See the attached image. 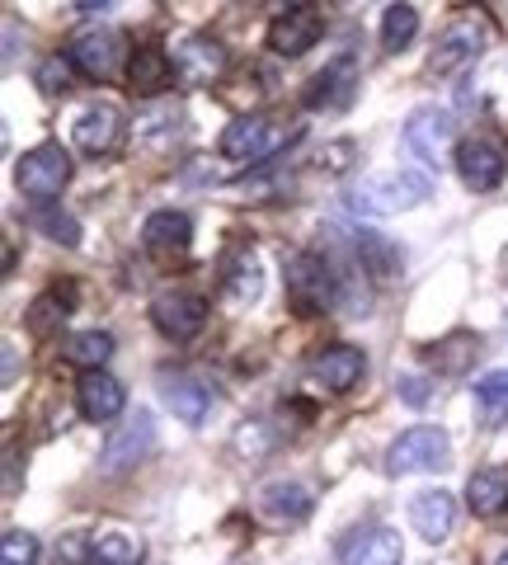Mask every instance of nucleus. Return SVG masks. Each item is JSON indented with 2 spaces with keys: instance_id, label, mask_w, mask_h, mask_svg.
I'll return each mask as SVG.
<instances>
[{
  "instance_id": "obj_1",
  "label": "nucleus",
  "mask_w": 508,
  "mask_h": 565,
  "mask_svg": "<svg viewBox=\"0 0 508 565\" xmlns=\"http://www.w3.org/2000/svg\"><path fill=\"white\" fill-rule=\"evenodd\" d=\"M433 193V180L424 170H377L348 193L354 212H367V217H396V212L419 207Z\"/></svg>"
},
{
  "instance_id": "obj_2",
  "label": "nucleus",
  "mask_w": 508,
  "mask_h": 565,
  "mask_svg": "<svg viewBox=\"0 0 508 565\" xmlns=\"http://www.w3.org/2000/svg\"><path fill=\"white\" fill-rule=\"evenodd\" d=\"M489 43H495V20L485 10H457L443 24V33H437V43L429 52V71L433 76H452V71L476 62Z\"/></svg>"
},
{
  "instance_id": "obj_3",
  "label": "nucleus",
  "mask_w": 508,
  "mask_h": 565,
  "mask_svg": "<svg viewBox=\"0 0 508 565\" xmlns=\"http://www.w3.org/2000/svg\"><path fill=\"white\" fill-rule=\"evenodd\" d=\"M452 457V444L443 429H433V424H419V429H406L391 444L387 452V471L391 476H410V471H443Z\"/></svg>"
},
{
  "instance_id": "obj_4",
  "label": "nucleus",
  "mask_w": 508,
  "mask_h": 565,
  "mask_svg": "<svg viewBox=\"0 0 508 565\" xmlns=\"http://www.w3.org/2000/svg\"><path fill=\"white\" fill-rule=\"evenodd\" d=\"M72 180V156H66L62 147H33L20 166H14V184H20L24 199L33 203H52L62 193V184Z\"/></svg>"
},
{
  "instance_id": "obj_5",
  "label": "nucleus",
  "mask_w": 508,
  "mask_h": 565,
  "mask_svg": "<svg viewBox=\"0 0 508 565\" xmlns=\"http://www.w3.org/2000/svg\"><path fill=\"white\" fill-rule=\"evenodd\" d=\"M288 292H292V302H296V311H329L335 307V274H329V264L321 259V255H311V250H302V255H292L288 259Z\"/></svg>"
},
{
  "instance_id": "obj_6",
  "label": "nucleus",
  "mask_w": 508,
  "mask_h": 565,
  "mask_svg": "<svg viewBox=\"0 0 508 565\" xmlns=\"http://www.w3.org/2000/svg\"><path fill=\"white\" fill-rule=\"evenodd\" d=\"M155 448V415L151 411H137L118 424V429L109 434V444H104V457L99 467L118 476V471H132L137 462H147V452Z\"/></svg>"
},
{
  "instance_id": "obj_7",
  "label": "nucleus",
  "mask_w": 508,
  "mask_h": 565,
  "mask_svg": "<svg viewBox=\"0 0 508 565\" xmlns=\"http://www.w3.org/2000/svg\"><path fill=\"white\" fill-rule=\"evenodd\" d=\"M452 141H457V118H452L447 109H419V114H410V122H406V147L424 166L443 161V156L452 151Z\"/></svg>"
},
{
  "instance_id": "obj_8",
  "label": "nucleus",
  "mask_w": 508,
  "mask_h": 565,
  "mask_svg": "<svg viewBox=\"0 0 508 565\" xmlns=\"http://www.w3.org/2000/svg\"><path fill=\"white\" fill-rule=\"evenodd\" d=\"M457 170H462L466 189H476V193L499 189L504 170H508L504 141H495V137H471V141H462V147H457Z\"/></svg>"
},
{
  "instance_id": "obj_9",
  "label": "nucleus",
  "mask_w": 508,
  "mask_h": 565,
  "mask_svg": "<svg viewBox=\"0 0 508 565\" xmlns=\"http://www.w3.org/2000/svg\"><path fill=\"white\" fill-rule=\"evenodd\" d=\"M72 141H76L80 151H90V156H104V151H114L118 141H122V109H118L114 99L85 104V109L76 114Z\"/></svg>"
},
{
  "instance_id": "obj_10",
  "label": "nucleus",
  "mask_w": 508,
  "mask_h": 565,
  "mask_svg": "<svg viewBox=\"0 0 508 565\" xmlns=\"http://www.w3.org/2000/svg\"><path fill=\"white\" fill-rule=\"evenodd\" d=\"M151 321L161 334H170V340H194L207 321V302L194 292H161L151 302Z\"/></svg>"
},
{
  "instance_id": "obj_11",
  "label": "nucleus",
  "mask_w": 508,
  "mask_h": 565,
  "mask_svg": "<svg viewBox=\"0 0 508 565\" xmlns=\"http://www.w3.org/2000/svg\"><path fill=\"white\" fill-rule=\"evenodd\" d=\"M273 147H278V132L269 128L264 114H240V118L226 122V132H221L226 161H264Z\"/></svg>"
},
{
  "instance_id": "obj_12",
  "label": "nucleus",
  "mask_w": 508,
  "mask_h": 565,
  "mask_svg": "<svg viewBox=\"0 0 508 565\" xmlns=\"http://www.w3.org/2000/svg\"><path fill=\"white\" fill-rule=\"evenodd\" d=\"M66 57H72L90 81H109V76H118V66H122V33L90 29V33H80V39L72 43Z\"/></svg>"
},
{
  "instance_id": "obj_13",
  "label": "nucleus",
  "mask_w": 508,
  "mask_h": 565,
  "mask_svg": "<svg viewBox=\"0 0 508 565\" xmlns=\"http://www.w3.org/2000/svg\"><path fill=\"white\" fill-rule=\"evenodd\" d=\"M321 33H325L321 10H315V6H296V10L283 14V20H273L269 47L278 52V57H302V52L315 47V39H321Z\"/></svg>"
},
{
  "instance_id": "obj_14",
  "label": "nucleus",
  "mask_w": 508,
  "mask_h": 565,
  "mask_svg": "<svg viewBox=\"0 0 508 565\" xmlns=\"http://www.w3.org/2000/svg\"><path fill=\"white\" fill-rule=\"evenodd\" d=\"M184 128H188V118H184L180 104H161V109H147L142 118H137L132 141L147 156H165V151H174V141L184 137Z\"/></svg>"
},
{
  "instance_id": "obj_15",
  "label": "nucleus",
  "mask_w": 508,
  "mask_h": 565,
  "mask_svg": "<svg viewBox=\"0 0 508 565\" xmlns=\"http://www.w3.org/2000/svg\"><path fill=\"white\" fill-rule=\"evenodd\" d=\"M410 527H419L424 542H447L457 527V500L447 490H424L410 500Z\"/></svg>"
},
{
  "instance_id": "obj_16",
  "label": "nucleus",
  "mask_w": 508,
  "mask_h": 565,
  "mask_svg": "<svg viewBox=\"0 0 508 565\" xmlns=\"http://www.w3.org/2000/svg\"><path fill=\"white\" fill-rule=\"evenodd\" d=\"M174 71H180L188 85H213L226 71V52H221V43L194 33V39H184L180 47H174Z\"/></svg>"
},
{
  "instance_id": "obj_17",
  "label": "nucleus",
  "mask_w": 508,
  "mask_h": 565,
  "mask_svg": "<svg viewBox=\"0 0 508 565\" xmlns=\"http://www.w3.org/2000/svg\"><path fill=\"white\" fill-rule=\"evenodd\" d=\"M406 561V542L396 527H363L344 542V565H400Z\"/></svg>"
},
{
  "instance_id": "obj_18",
  "label": "nucleus",
  "mask_w": 508,
  "mask_h": 565,
  "mask_svg": "<svg viewBox=\"0 0 508 565\" xmlns=\"http://www.w3.org/2000/svg\"><path fill=\"white\" fill-rule=\"evenodd\" d=\"M363 373H367V359L354 344H335V349L315 353V363H311V382L325 386V392H348Z\"/></svg>"
},
{
  "instance_id": "obj_19",
  "label": "nucleus",
  "mask_w": 508,
  "mask_h": 565,
  "mask_svg": "<svg viewBox=\"0 0 508 565\" xmlns=\"http://www.w3.org/2000/svg\"><path fill=\"white\" fill-rule=\"evenodd\" d=\"M80 415L85 419H95V424H109L122 415V401H128V392H122V382L109 377V373H99V367H90V373L80 377Z\"/></svg>"
},
{
  "instance_id": "obj_20",
  "label": "nucleus",
  "mask_w": 508,
  "mask_h": 565,
  "mask_svg": "<svg viewBox=\"0 0 508 565\" xmlns=\"http://www.w3.org/2000/svg\"><path fill=\"white\" fill-rule=\"evenodd\" d=\"M142 241H147V250L155 259H180L188 250V241H194V222H188L184 212H155V217L147 222Z\"/></svg>"
},
{
  "instance_id": "obj_21",
  "label": "nucleus",
  "mask_w": 508,
  "mask_h": 565,
  "mask_svg": "<svg viewBox=\"0 0 508 565\" xmlns=\"http://www.w3.org/2000/svg\"><path fill=\"white\" fill-rule=\"evenodd\" d=\"M466 504L476 519H499L508 509V467H480L466 481Z\"/></svg>"
},
{
  "instance_id": "obj_22",
  "label": "nucleus",
  "mask_w": 508,
  "mask_h": 565,
  "mask_svg": "<svg viewBox=\"0 0 508 565\" xmlns=\"http://www.w3.org/2000/svg\"><path fill=\"white\" fill-rule=\"evenodd\" d=\"M161 396H165V405L174 415H180L184 424H203V415L213 411V386L207 382H198V377H165L161 382Z\"/></svg>"
},
{
  "instance_id": "obj_23",
  "label": "nucleus",
  "mask_w": 508,
  "mask_h": 565,
  "mask_svg": "<svg viewBox=\"0 0 508 565\" xmlns=\"http://www.w3.org/2000/svg\"><path fill=\"white\" fill-rule=\"evenodd\" d=\"M174 76V62L161 47H137L128 57V90L132 95H161Z\"/></svg>"
},
{
  "instance_id": "obj_24",
  "label": "nucleus",
  "mask_w": 508,
  "mask_h": 565,
  "mask_svg": "<svg viewBox=\"0 0 508 565\" xmlns=\"http://www.w3.org/2000/svg\"><path fill=\"white\" fill-rule=\"evenodd\" d=\"M264 514L278 519V523H296L311 514V490L296 486V481H273L264 490Z\"/></svg>"
},
{
  "instance_id": "obj_25",
  "label": "nucleus",
  "mask_w": 508,
  "mask_h": 565,
  "mask_svg": "<svg viewBox=\"0 0 508 565\" xmlns=\"http://www.w3.org/2000/svg\"><path fill=\"white\" fill-rule=\"evenodd\" d=\"M137 561H142V542L122 533V527H109V533L90 542V565H137Z\"/></svg>"
},
{
  "instance_id": "obj_26",
  "label": "nucleus",
  "mask_w": 508,
  "mask_h": 565,
  "mask_svg": "<svg viewBox=\"0 0 508 565\" xmlns=\"http://www.w3.org/2000/svg\"><path fill=\"white\" fill-rule=\"evenodd\" d=\"M62 353H66V363H76V367H85V373H90V367H104V363H109L114 340H109L104 330H85V334H72Z\"/></svg>"
},
{
  "instance_id": "obj_27",
  "label": "nucleus",
  "mask_w": 508,
  "mask_h": 565,
  "mask_svg": "<svg viewBox=\"0 0 508 565\" xmlns=\"http://www.w3.org/2000/svg\"><path fill=\"white\" fill-rule=\"evenodd\" d=\"M476 411L485 424H504L508 419V367L499 373H485L476 382Z\"/></svg>"
},
{
  "instance_id": "obj_28",
  "label": "nucleus",
  "mask_w": 508,
  "mask_h": 565,
  "mask_svg": "<svg viewBox=\"0 0 508 565\" xmlns=\"http://www.w3.org/2000/svg\"><path fill=\"white\" fill-rule=\"evenodd\" d=\"M259 288H264V269H259V259L240 255L231 264V274H226V302L245 307V302H255V297H259Z\"/></svg>"
},
{
  "instance_id": "obj_29",
  "label": "nucleus",
  "mask_w": 508,
  "mask_h": 565,
  "mask_svg": "<svg viewBox=\"0 0 508 565\" xmlns=\"http://www.w3.org/2000/svg\"><path fill=\"white\" fill-rule=\"evenodd\" d=\"M414 33H419V10L414 6H391L387 14H381V43H387V52L410 47Z\"/></svg>"
},
{
  "instance_id": "obj_30",
  "label": "nucleus",
  "mask_w": 508,
  "mask_h": 565,
  "mask_svg": "<svg viewBox=\"0 0 508 565\" xmlns=\"http://www.w3.org/2000/svg\"><path fill=\"white\" fill-rule=\"evenodd\" d=\"M33 226H39L47 241H57V245H76V241H80L76 217H72V212H62V207H52V203L33 207Z\"/></svg>"
},
{
  "instance_id": "obj_31",
  "label": "nucleus",
  "mask_w": 508,
  "mask_h": 565,
  "mask_svg": "<svg viewBox=\"0 0 508 565\" xmlns=\"http://www.w3.org/2000/svg\"><path fill=\"white\" fill-rule=\"evenodd\" d=\"M72 307H76V302H72V288H57V292L39 297V302H33V311H29V330H39V334L57 330V326H62V316L72 311Z\"/></svg>"
},
{
  "instance_id": "obj_32",
  "label": "nucleus",
  "mask_w": 508,
  "mask_h": 565,
  "mask_svg": "<svg viewBox=\"0 0 508 565\" xmlns=\"http://www.w3.org/2000/svg\"><path fill=\"white\" fill-rule=\"evenodd\" d=\"M480 353V344L471 340V334H452L447 344H437V349H429V359L437 363V373H462V367L471 363Z\"/></svg>"
},
{
  "instance_id": "obj_33",
  "label": "nucleus",
  "mask_w": 508,
  "mask_h": 565,
  "mask_svg": "<svg viewBox=\"0 0 508 565\" xmlns=\"http://www.w3.org/2000/svg\"><path fill=\"white\" fill-rule=\"evenodd\" d=\"M0 552H6V565H33L39 561V537L24 533V527H6Z\"/></svg>"
},
{
  "instance_id": "obj_34",
  "label": "nucleus",
  "mask_w": 508,
  "mask_h": 565,
  "mask_svg": "<svg viewBox=\"0 0 508 565\" xmlns=\"http://www.w3.org/2000/svg\"><path fill=\"white\" fill-rule=\"evenodd\" d=\"M348 85H354V76H348V62H335L329 71H321V81H315V90H311V104H335V90L348 95Z\"/></svg>"
},
{
  "instance_id": "obj_35",
  "label": "nucleus",
  "mask_w": 508,
  "mask_h": 565,
  "mask_svg": "<svg viewBox=\"0 0 508 565\" xmlns=\"http://www.w3.org/2000/svg\"><path fill=\"white\" fill-rule=\"evenodd\" d=\"M72 57H47L43 66H39V90L43 95H62L66 85H72Z\"/></svg>"
},
{
  "instance_id": "obj_36",
  "label": "nucleus",
  "mask_w": 508,
  "mask_h": 565,
  "mask_svg": "<svg viewBox=\"0 0 508 565\" xmlns=\"http://www.w3.org/2000/svg\"><path fill=\"white\" fill-rule=\"evenodd\" d=\"M85 552H90V542H85V533H72V537H66V542L57 546V565H90V556H85Z\"/></svg>"
},
{
  "instance_id": "obj_37",
  "label": "nucleus",
  "mask_w": 508,
  "mask_h": 565,
  "mask_svg": "<svg viewBox=\"0 0 508 565\" xmlns=\"http://www.w3.org/2000/svg\"><path fill=\"white\" fill-rule=\"evenodd\" d=\"M264 444H269V434L259 429V424H245V429L236 434V448H240L245 457H264Z\"/></svg>"
},
{
  "instance_id": "obj_38",
  "label": "nucleus",
  "mask_w": 508,
  "mask_h": 565,
  "mask_svg": "<svg viewBox=\"0 0 508 565\" xmlns=\"http://www.w3.org/2000/svg\"><path fill=\"white\" fill-rule=\"evenodd\" d=\"M321 166L325 170H348V166H354V141H335V147L321 156Z\"/></svg>"
},
{
  "instance_id": "obj_39",
  "label": "nucleus",
  "mask_w": 508,
  "mask_h": 565,
  "mask_svg": "<svg viewBox=\"0 0 508 565\" xmlns=\"http://www.w3.org/2000/svg\"><path fill=\"white\" fill-rule=\"evenodd\" d=\"M424 396H429V386H424V377H410V382H406V401H414V405H419V401H424Z\"/></svg>"
},
{
  "instance_id": "obj_40",
  "label": "nucleus",
  "mask_w": 508,
  "mask_h": 565,
  "mask_svg": "<svg viewBox=\"0 0 508 565\" xmlns=\"http://www.w3.org/2000/svg\"><path fill=\"white\" fill-rule=\"evenodd\" d=\"M14 373H20V353H14V344H6V386L14 382Z\"/></svg>"
},
{
  "instance_id": "obj_41",
  "label": "nucleus",
  "mask_w": 508,
  "mask_h": 565,
  "mask_svg": "<svg viewBox=\"0 0 508 565\" xmlns=\"http://www.w3.org/2000/svg\"><path fill=\"white\" fill-rule=\"evenodd\" d=\"M114 0H76V10H109Z\"/></svg>"
},
{
  "instance_id": "obj_42",
  "label": "nucleus",
  "mask_w": 508,
  "mask_h": 565,
  "mask_svg": "<svg viewBox=\"0 0 508 565\" xmlns=\"http://www.w3.org/2000/svg\"><path fill=\"white\" fill-rule=\"evenodd\" d=\"M489 565H508V552H499V556H495V561H489Z\"/></svg>"
}]
</instances>
